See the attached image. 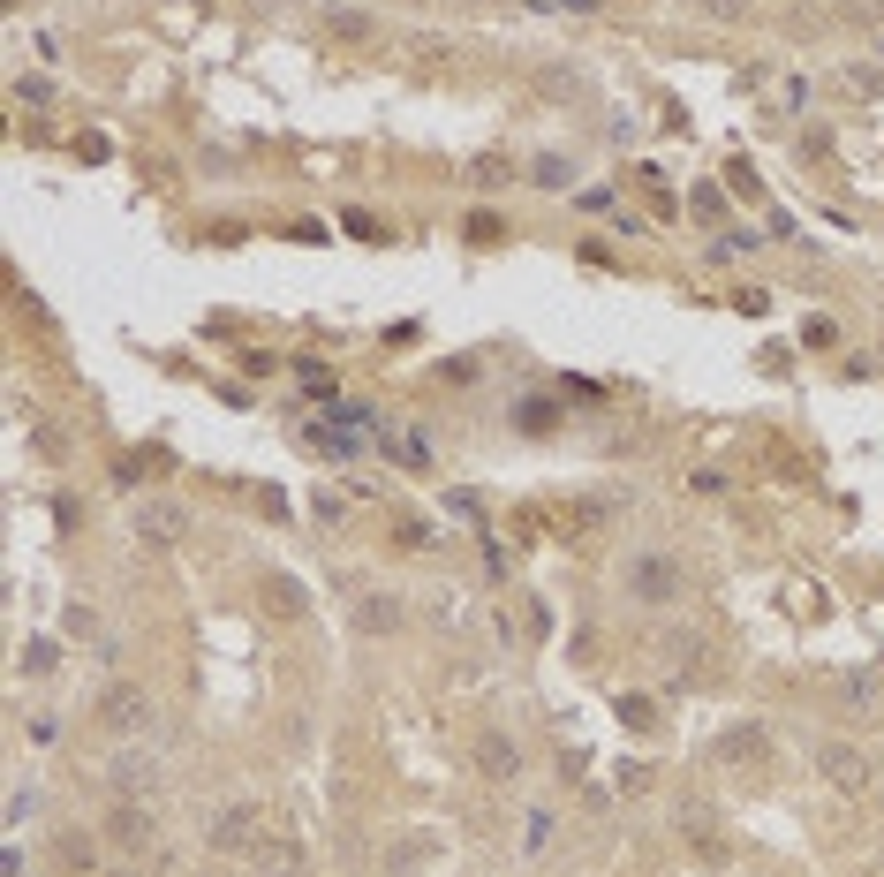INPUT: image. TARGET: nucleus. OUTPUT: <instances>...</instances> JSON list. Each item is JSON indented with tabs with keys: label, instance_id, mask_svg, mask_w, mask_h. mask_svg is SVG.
I'll list each match as a JSON object with an SVG mask.
<instances>
[{
	"label": "nucleus",
	"instance_id": "2",
	"mask_svg": "<svg viewBox=\"0 0 884 877\" xmlns=\"http://www.w3.org/2000/svg\"><path fill=\"white\" fill-rule=\"evenodd\" d=\"M680 583H688V575H680L673 552H635L628 560V598H643V605H673Z\"/></svg>",
	"mask_w": 884,
	"mask_h": 877
},
{
	"label": "nucleus",
	"instance_id": "10",
	"mask_svg": "<svg viewBox=\"0 0 884 877\" xmlns=\"http://www.w3.org/2000/svg\"><path fill=\"white\" fill-rule=\"evenodd\" d=\"M393 613H401V598H363V628H393Z\"/></svg>",
	"mask_w": 884,
	"mask_h": 877
},
{
	"label": "nucleus",
	"instance_id": "4",
	"mask_svg": "<svg viewBox=\"0 0 884 877\" xmlns=\"http://www.w3.org/2000/svg\"><path fill=\"white\" fill-rule=\"evenodd\" d=\"M250 832H257V802H227L220 825H212V840H220V847H242Z\"/></svg>",
	"mask_w": 884,
	"mask_h": 877
},
{
	"label": "nucleus",
	"instance_id": "12",
	"mask_svg": "<svg viewBox=\"0 0 884 877\" xmlns=\"http://www.w3.org/2000/svg\"><path fill=\"white\" fill-rule=\"evenodd\" d=\"M703 16H718V23H733V16H748V0H703Z\"/></svg>",
	"mask_w": 884,
	"mask_h": 877
},
{
	"label": "nucleus",
	"instance_id": "9",
	"mask_svg": "<svg viewBox=\"0 0 884 877\" xmlns=\"http://www.w3.org/2000/svg\"><path fill=\"white\" fill-rule=\"evenodd\" d=\"M325 31L333 38H371V23H363L356 8H325Z\"/></svg>",
	"mask_w": 884,
	"mask_h": 877
},
{
	"label": "nucleus",
	"instance_id": "6",
	"mask_svg": "<svg viewBox=\"0 0 884 877\" xmlns=\"http://www.w3.org/2000/svg\"><path fill=\"white\" fill-rule=\"evenodd\" d=\"M257 590H265V605H272V613H280V620H295V613H303V605H310L303 590L288 583V575H265V583H257Z\"/></svg>",
	"mask_w": 884,
	"mask_h": 877
},
{
	"label": "nucleus",
	"instance_id": "8",
	"mask_svg": "<svg viewBox=\"0 0 884 877\" xmlns=\"http://www.w3.org/2000/svg\"><path fill=\"white\" fill-rule=\"evenodd\" d=\"M114 779H121V787H144V794H152V779H159V772H152V757H136V749H129V757L114 764Z\"/></svg>",
	"mask_w": 884,
	"mask_h": 877
},
{
	"label": "nucleus",
	"instance_id": "5",
	"mask_svg": "<svg viewBox=\"0 0 884 877\" xmlns=\"http://www.w3.org/2000/svg\"><path fill=\"white\" fill-rule=\"evenodd\" d=\"M476 764H484V772H492V779H507L514 764H522V749H514L507 734H484V749H476Z\"/></svg>",
	"mask_w": 884,
	"mask_h": 877
},
{
	"label": "nucleus",
	"instance_id": "11",
	"mask_svg": "<svg viewBox=\"0 0 884 877\" xmlns=\"http://www.w3.org/2000/svg\"><path fill=\"white\" fill-rule=\"evenodd\" d=\"M61 855H68V870H91V840H84V832H68Z\"/></svg>",
	"mask_w": 884,
	"mask_h": 877
},
{
	"label": "nucleus",
	"instance_id": "1",
	"mask_svg": "<svg viewBox=\"0 0 884 877\" xmlns=\"http://www.w3.org/2000/svg\"><path fill=\"white\" fill-rule=\"evenodd\" d=\"M816 772L832 779L839 794H854V802L877 787V757H869L862 741H839V734H832V741H816Z\"/></svg>",
	"mask_w": 884,
	"mask_h": 877
},
{
	"label": "nucleus",
	"instance_id": "7",
	"mask_svg": "<svg viewBox=\"0 0 884 877\" xmlns=\"http://www.w3.org/2000/svg\"><path fill=\"white\" fill-rule=\"evenodd\" d=\"M303 447H310V454H348L356 439H348V431H333V424H310V431H303Z\"/></svg>",
	"mask_w": 884,
	"mask_h": 877
},
{
	"label": "nucleus",
	"instance_id": "3",
	"mask_svg": "<svg viewBox=\"0 0 884 877\" xmlns=\"http://www.w3.org/2000/svg\"><path fill=\"white\" fill-rule=\"evenodd\" d=\"M99 719L114 726V734H144V726H152V696H144V688H129V681H114L99 696Z\"/></svg>",
	"mask_w": 884,
	"mask_h": 877
}]
</instances>
